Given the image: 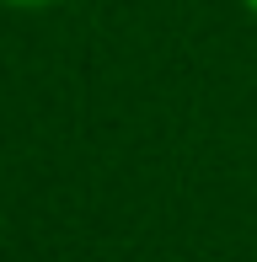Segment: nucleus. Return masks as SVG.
I'll return each mask as SVG.
<instances>
[{"label":"nucleus","mask_w":257,"mask_h":262,"mask_svg":"<svg viewBox=\"0 0 257 262\" xmlns=\"http://www.w3.org/2000/svg\"><path fill=\"white\" fill-rule=\"evenodd\" d=\"M241 6H247V11H252V16H257V0H241Z\"/></svg>","instance_id":"obj_2"},{"label":"nucleus","mask_w":257,"mask_h":262,"mask_svg":"<svg viewBox=\"0 0 257 262\" xmlns=\"http://www.w3.org/2000/svg\"><path fill=\"white\" fill-rule=\"evenodd\" d=\"M0 6H16V11H38V6H59V0H0Z\"/></svg>","instance_id":"obj_1"}]
</instances>
